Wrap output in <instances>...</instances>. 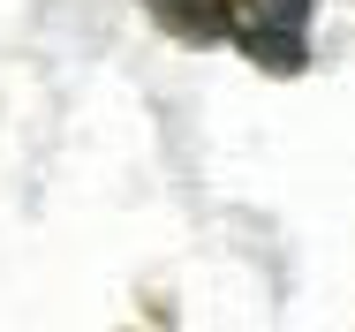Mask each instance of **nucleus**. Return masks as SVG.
I'll list each match as a JSON object with an SVG mask.
<instances>
[{
    "label": "nucleus",
    "mask_w": 355,
    "mask_h": 332,
    "mask_svg": "<svg viewBox=\"0 0 355 332\" xmlns=\"http://www.w3.org/2000/svg\"><path fill=\"white\" fill-rule=\"evenodd\" d=\"M151 15H159L174 38H197V46L234 38V8H227V0H151Z\"/></svg>",
    "instance_id": "obj_1"
},
{
    "label": "nucleus",
    "mask_w": 355,
    "mask_h": 332,
    "mask_svg": "<svg viewBox=\"0 0 355 332\" xmlns=\"http://www.w3.org/2000/svg\"><path fill=\"white\" fill-rule=\"evenodd\" d=\"M234 46H242L250 61H265V68H302L310 61L302 30H287V23H250V30H234Z\"/></svg>",
    "instance_id": "obj_2"
}]
</instances>
